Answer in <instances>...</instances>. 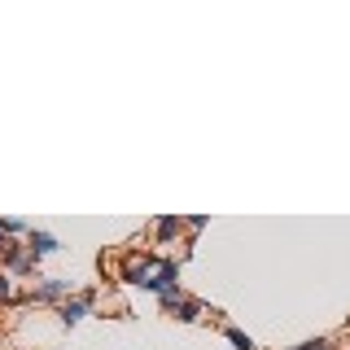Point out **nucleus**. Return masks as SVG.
Masks as SVG:
<instances>
[{
	"instance_id": "nucleus-8",
	"label": "nucleus",
	"mask_w": 350,
	"mask_h": 350,
	"mask_svg": "<svg viewBox=\"0 0 350 350\" xmlns=\"http://www.w3.org/2000/svg\"><path fill=\"white\" fill-rule=\"evenodd\" d=\"M333 342H328V337H315V342H302V346H293V350H328Z\"/></svg>"
},
{
	"instance_id": "nucleus-2",
	"label": "nucleus",
	"mask_w": 350,
	"mask_h": 350,
	"mask_svg": "<svg viewBox=\"0 0 350 350\" xmlns=\"http://www.w3.org/2000/svg\"><path fill=\"white\" fill-rule=\"evenodd\" d=\"M162 306H167V311H175L184 324H197V320H202V302H193V298H180V293L162 298Z\"/></svg>"
},
{
	"instance_id": "nucleus-3",
	"label": "nucleus",
	"mask_w": 350,
	"mask_h": 350,
	"mask_svg": "<svg viewBox=\"0 0 350 350\" xmlns=\"http://www.w3.org/2000/svg\"><path fill=\"white\" fill-rule=\"evenodd\" d=\"M62 293H70V280H44L31 298H36V302H57Z\"/></svg>"
},
{
	"instance_id": "nucleus-1",
	"label": "nucleus",
	"mask_w": 350,
	"mask_h": 350,
	"mask_svg": "<svg viewBox=\"0 0 350 350\" xmlns=\"http://www.w3.org/2000/svg\"><path fill=\"white\" fill-rule=\"evenodd\" d=\"M88 311H92V293H79V298H66L57 315H62V324H66V328H75Z\"/></svg>"
},
{
	"instance_id": "nucleus-6",
	"label": "nucleus",
	"mask_w": 350,
	"mask_h": 350,
	"mask_svg": "<svg viewBox=\"0 0 350 350\" xmlns=\"http://www.w3.org/2000/svg\"><path fill=\"white\" fill-rule=\"evenodd\" d=\"M224 333H228V342H232L237 350H258V346H254V342H250V337H245V333H241V328H232V324H228V328H224Z\"/></svg>"
},
{
	"instance_id": "nucleus-9",
	"label": "nucleus",
	"mask_w": 350,
	"mask_h": 350,
	"mask_svg": "<svg viewBox=\"0 0 350 350\" xmlns=\"http://www.w3.org/2000/svg\"><path fill=\"white\" fill-rule=\"evenodd\" d=\"M5 237H9V228H5V224H0V250H5V245H9V241H5Z\"/></svg>"
},
{
	"instance_id": "nucleus-5",
	"label": "nucleus",
	"mask_w": 350,
	"mask_h": 350,
	"mask_svg": "<svg viewBox=\"0 0 350 350\" xmlns=\"http://www.w3.org/2000/svg\"><path fill=\"white\" fill-rule=\"evenodd\" d=\"M180 228H184V219H171V215H162V219H158V241H171V237H180Z\"/></svg>"
},
{
	"instance_id": "nucleus-7",
	"label": "nucleus",
	"mask_w": 350,
	"mask_h": 350,
	"mask_svg": "<svg viewBox=\"0 0 350 350\" xmlns=\"http://www.w3.org/2000/svg\"><path fill=\"white\" fill-rule=\"evenodd\" d=\"M0 302H14V280L0 271Z\"/></svg>"
},
{
	"instance_id": "nucleus-4",
	"label": "nucleus",
	"mask_w": 350,
	"mask_h": 350,
	"mask_svg": "<svg viewBox=\"0 0 350 350\" xmlns=\"http://www.w3.org/2000/svg\"><path fill=\"white\" fill-rule=\"evenodd\" d=\"M27 250L36 258H44V254H53V250H57V237H49V232H36V228H31V237H27Z\"/></svg>"
}]
</instances>
